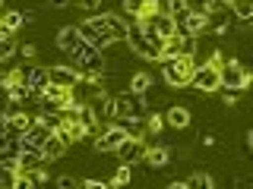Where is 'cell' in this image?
Segmentation results:
<instances>
[{"label":"cell","mask_w":253,"mask_h":189,"mask_svg":"<svg viewBox=\"0 0 253 189\" xmlns=\"http://www.w3.org/2000/svg\"><path fill=\"white\" fill-rule=\"evenodd\" d=\"M6 123H10V129H16V132H19V136H22V132H26L29 126L35 123V117H32L29 110H22V114H16V117H10V120H6Z\"/></svg>","instance_id":"obj_24"},{"label":"cell","mask_w":253,"mask_h":189,"mask_svg":"<svg viewBox=\"0 0 253 189\" xmlns=\"http://www.w3.org/2000/svg\"><path fill=\"white\" fill-rule=\"evenodd\" d=\"M0 6H3V0H0Z\"/></svg>","instance_id":"obj_39"},{"label":"cell","mask_w":253,"mask_h":189,"mask_svg":"<svg viewBox=\"0 0 253 189\" xmlns=\"http://www.w3.org/2000/svg\"><path fill=\"white\" fill-rule=\"evenodd\" d=\"M70 66H76L83 76H101L105 69V60H101V51H95L92 44H79L73 54H70Z\"/></svg>","instance_id":"obj_3"},{"label":"cell","mask_w":253,"mask_h":189,"mask_svg":"<svg viewBox=\"0 0 253 189\" xmlns=\"http://www.w3.org/2000/svg\"><path fill=\"white\" fill-rule=\"evenodd\" d=\"M16 47H19V44L13 41V35H10V38H0V60L13 57V54H16Z\"/></svg>","instance_id":"obj_29"},{"label":"cell","mask_w":253,"mask_h":189,"mask_svg":"<svg viewBox=\"0 0 253 189\" xmlns=\"http://www.w3.org/2000/svg\"><path fill=\"white\" fill-rule=\"evenodd\" d=\"M168 189H187V186H184V183H171Z\"/></svg>","instance_id":"obj_38"},{"label":"cell","mask_w":253,"mask_h":189,"mask_svg":"<svg viewBox=\"0 0 253 189\" xmlns=\"http://www.w3.org/2000/svg\"><path fill=\"white\" fill-rule=\"evenodd\" d=\"M79 79H83V73H79L76 66H47V85H54V89H70L73 92L79 85Z\"/></svg>","instance_id":"obj_7"},{"label":"cell","mask_w":253,"mask_h":189,"mask_svg":"<svg viewBox=\"0 0 253 189\" xmlns=\"http://www.w3.org/2000/svg\"><path fill=\"white\" fill-rule=\"evenodd\" d=\"M142 123H146V132H152V136H155V132H162L165 117H158V114H146V120H142Z\"/></svg>","instance_id":"obj_28"},{"label":"cell","mask_w":253,"mask_h":189,"mask_svg":"<svg viewBox=\"0 0 253 189\" xmlns=\"http://www.w3.org/2000/svg\"><path fill=\"white\" fill-rule=\"evenodd\" d=\"M124 13L133 19H142V16L162 13V6H158V0H124Z\"/></svg>","instance_id":"obj_11"},{"label":"cell","mask_w":253,"mask_h":189,"mask_svg":"<svg viewBox=\"0 0 253 189\" xmlns=\"http://www.w3.org/2000/svg\"><path fill=\"white\" fill-rule=\"evenodd\" d=\"M26 85H29L32 92H44L47 89V66H32V63H29Z\"/></svg>","instance_id":"obj_17"},{"label":"cell","mask_w":253,"mask_h":189,"mask_svg":"<svg viewBox=\"0 0 253 189\" xmlns=\"http://www.w3.org/2000/svg\"><path fill=\"white\" fill-rule=\"evenodd\" d=\"M79 38L85 44H92L95 51H105L108 44L126 41V19H121L117 13H98L92 19H85L83 26H76Z\"/></svg>","instance_id":"obj_1"},{"label":"cell","mask_w":253,"mask_h":189,"mask_svg":"<svg viewBox=\"0 0 253 189\" xmlns=\"http://www.w3.org/2000/svg\"><path fill=\"white\" fill-rule=\"evenodd\" d=\"M149 89H152V76H149V73H136L130 79V92L133 94H146Z\"/></svg>","instance_id":"obj_25"},{"label":"cell","mask_w":253,"mask_h":189,"mask_svg":"<svg viewBox=\"0 0 253 189\" xmlns=\"http://www.w3.org/2000/svg\"><path fill=\"white\" fill-rule=\"evenodd\" d=\"M57 189H76V180H73V177H67V173H63V177L57 180Z\"/></svg>","instance_id":"obj_32"},{"label":"cell","mask_w":253,"mask_h":189,"mask_svg":"<svg viewBox=\"0 0 253 189\" xmlns=\"http://www.w3.org/2000/svg\"><path fill=\"white\" fill-rule=\"evenodd\" d=\"M187 13H190V3H187V0H168V16L174 19V26H184Z\"/></svg>","instance_id":"obj_20"},{"label":"cell","mask_w":253,"mask_h":189,"mask_svg":"<svg viewBox=\"0 0 253 189\" xmlns=\"http://www.w3.org/2000/svg\"><path fill=\"white\" fill-rule=\"evenodd\" d=\"M13 167H16V173H35L38 167H44V158H42L38 148H22Z\"/></svg>","instance_id":"obj_10"},{"label":"cell","mask_w":253,"mask_h":189,"mask_svg":"<svg viewBox=\"0 0 253 189\" xmlns=\"http://www.w3.org/2000/svg\"><path fill=\"white\" fill-rule=\"evenodd\" d=\"M76 6H83V10H98L101 0H76Z\"/></svg>","instance_id":"obj_34"},{"label":"cell","mask_w":253,"mask_h":189,"mask_svg":"<svg viewBox=\"0 0 253 189\" xmlns=\"http://www.w3.org/2000/svg\"><path fill=\"white\" fill-rule=\"evenodd\" d=\"M38 152H42V158H44V161H54V158H60L63 152H67V145H63V142H60V139L51 132V136L44 139V145L38 148Z\"/></svg>","instance_id":"obj_18"},{"label":"cell","mask_w":253,"mask_h":189,"mask_svg":"<svg viewBox=\"0 0 253 189\" xmlns=\"http://www.w3.org/2000/svg\"><path fill=\"white\" fill-rule=\"evenodd\" d=\"M79 44H83V38H79L76 26H67V29H60V32H57V47H60L63 54H73Z\"/></svg>","instance_id":"obj_15"},{"label":"cell","mask_w":253,"mask_h":189,"mask_svg":"<svg viewBox=\"0 0 253 189\" xmlns=\"http://www.w3.org/2000/svg\"><path fill=\"white\" fill-rule=\"evenodd\" d=\"M47 136H51V132H47L42 123H32L29 129H26V132L19 136V145H22V148H42Z\"/></svg>","instance_id":"obj_12"},{"label":"cell","mask_w":253,"mask_h":189,"mask_svg":"<svg viewBox=\"0 0 253 189\" xmlns=\"http://www.w3.org/2000/svg\"><path fill=\"white\" fill-rule=\"evenodd\" d=\"M124 139H126V132L121 129V126H117V123H108V126H105V132L95 139V148H98V152H114V148L121 145Z\"/></svg>","instance_id":"obj_9"},{"label":"cell","mask_w":253,"mask_h":189,"mask_svg":"<svg viewBox=\"0 0 253 189\" xmlns=\"http://www.w3.org/2000/svg\"><path fill=\"white\" fill-rule=\"evenodd\" d=\"M190 85H193L200 94H212L221 89L218 82V66H212V63H203V66L193 69V76H190Z\"/></svg>","instance_id":"obj_6"},{"label":"cell","mask_w":253,"mask_h":189,"mask_svg":"<svg viewBox=\"0 0 253 189\" xmlns=\"http://www.w3.org/2000/svg\"><path fill=\"white\" fill-rule=\"evenodd\" d=\"M22 22H32V13H22V10H6V13H0V29H3L6 35H13V32L19 29Z\"/></svg>","instance_id":"obj_14"},{"label":"cell","mask_w":253,"mask_h":189,"mask_svg":"<svg viewBox=\"0 0 253 189\" xmlns=\"http://www.w3.org/2000/svg\"><path fill=\"white\" fill-rule=\"evenodd\" d=\"M79 189H111V186L101 183V180H83V183H79Z\"/></svg>","instance_id":"obj_31"},{"label":"cell","mask_w":253,"mask_h":189,"mask_svg":"<svg viewBox=\"0 0 253 189\" xmlns=\"http://www.w3.org/2000/svg\"><path fill=\"white\" fill-rule=\"evenodd\" d=\"M142 110H146V101H142V94L121 92V94H111V98H108L111 123H117V120H133V117H142Z\"/></svg>","instance_id":"obj_2"},{"label":"cell","mask_w":253,"mask_h":189,"mask_svg":"<svg viewBox=\"0 0 253 189\" xmlns=\"http://www.w3.org/2000/svg\"><path fill=\"white\" fill-rule=\"evenodd\" d=\"M133 180V164H121L114 173V180H111V186H126Z\"/></svg>","instance_id":"obj_26"},{"label":"cell","mask_w":253,"mask_h":189,"mask_svg":"<svg viewBox=\"0 0 253 189\" xmlns=\"http://www.w3.org/2000/svg\"><path fill=\"white\" fill-rule=\"evenodd\" d=\"M13 189H35V180L29 177V173H16V183Z\"/></svg>","instance_id":"obj_30"},{"label":"cell","mask_w":253,"mask_h":189,"mask_svg":"<svg viewBox=\"0 0 253 189\" xmlns=\"http://www.w3.org/2000/svg\"><path fill=\"white\" fill-rule=\"evenodd\" d=\"M193 69H196L193 57H174V60H165L162 76H165V82H168V85L180 89V85H190V76H193Z\"/></svg>","instance_id":"obj_4"},{"label":"cell","mask_w":253,"mask_h":189,"mask_svg":"<svg viewBox=\"0 0 253 189\" xmlns=\"http://www.w3.org/2000/svg\"><path fill=\"white\" fill-rule=\"evenodd\" d=\"M35 123H42L47 132H57L63 126V114H47V110H42V114L35 117Z\"/></svg>","instance_id":"obj_21"},{"label":"cell","mask_w":253,"mask_h":189,"mask_svg":"<svg viewBox=\"0 0 253 189\" xmlns=\"http://www.w3.org/2000/svg\"><path fill=\"white\" fill-rule=\"evenodd\" d=\"M142 161L149 164V167H165V164L171 161V152L165 145H146V155H142Z\"/></svg>","instance_id":"obj_16"},{"label":"cell","mask_w":253,"mask_h":189,"mask_svg":"<svg viewBox=\"0 0 253 189\" xmlns=\"http://www.w3.org/2000/svg\"><path fill=\"white\" fill-rule=\"evenodd\" d=\"M187 189H215V180H212L209 177V173H203V170H196L193 173V177H190L187 180V183H184Z\"/></svg>","instance_id":"obj_22"},{"label":"cell","mask_w":253,"mask_h":189,"mask_svg":"<svg viewBox=\"0 0 253 189\" xmlns=\"http://www.w3.org/2000/svg\"><path fill=\"white\" fill-rule=\"evenodd\" d=\"M237 189H253V186H250V180L244 177V180H237Z\"/></svg>","instance_id":"obj_36"},{"label":"cell","mask_w":253,"mask_h":189,"mask_svg":"<svg viewBox=\"0 0 253 189\" xmlns=\"http://www.w3.org/2000/svg\"><path fill=\"white\" fill-rule=\"evenodd\" d=\"M184 29H187L190 38L200 35V32H206V29H209V13H206V10H190L187 19H184Z\"/></svg>","instance_id":"obj_13"},{"label":"cell","mask_w":253,"mask_h":189,"mask_svg":"<svg viewBox=\"0 0 253 189\" xmlns=\"http://www.w3.org/2000/svg\"><path fill=\"white\" fill-rule=\"evenodd\" d=\"M67 3H73V0H51V6H67Z\"/></svg>","instance_id":"obj_37"},{"label":"cell","mask_w":253,"mask_h":189,"mask_svg":"<svg viewBox=\"0 0 253 189\" xmlns=\"http://www.w3.org/2000/svg\"><path fill=\"white\" fill-rule=\"evenodd\" d=\"M165 123L174 126V129H187L190 126V110L187 107H171L168 114H165Z\"/></svg>","instance_id":"obj_19"},{"label":"cell","mask_w":253,"mask_h":189,"mask_svg":"<svg viewBox=\"0 0 253 189\" xmlns=\"http://www.w3.org/2000/svg\"><path fill=\"white\" fill-rule=\"evenodd\" d=\"M16 51H19V54H22L26 60H32V57H35V44H19Z\"/></svg>","instance_id":"obj_33"},{"label":"cell","mask_w":253,"mask_h":189,"mask_svg":"<svg viewBox=\"0 0 253 189\" xmlns=\"http://www.w3.org/2000/svg\"><path fill=\"white\" fill-rule=\"evenodd\" d=\"M114 155L121 158V164H136V161H142V155H146V142L142 139H130L126 136L121 145L114 148Z\"/></svg>","instance_id":"obj_8"},{"label":"cell","mask_w":253,"mask_h":189,"mask_svg":"<svg viewBox=\"0 0 253 189\" xmlns=\"http://www.w3.org/2000/svg\"><path fill=\"white\" fill-rule=\"evenodd\" d=\"M228 10H234V16L241 22H250V16H253V0H231V6Z\"/></svg>","instance_id":"obj_23"},{"label":"cell","mask_w":253,"mask_h":189,"mask_svg":"<svg viewBox=\"0 0 253 189\" xmlns=\"http://www.w3.org/2000/svg\"><path fill=\"white\" fill-rule=\"evenodd\" d=\"M209 63H212V66H221V63H225V57H221V54L215 51V54H212V57H209Z\"/></svg>","instance_id":"obj_35"},{"label":"cell","mask_w":253,"mask_h":189,"mask_svg":"<svg viewBox=\"0 0 253 189\" xmlns=\"http://www.w3.org/2000/svg\"><path fill=\"white\" fill-rule=\"evenodd\" d=\"M218 82L225 92H244L250 85V69H244L237 60H228L218 66Z\"/></svg>","instance_id":"obj_5"},{"label":"cell","mask_w":253,"mask_h":189,"mask_svg":"<svg viewBox=\"0 0 253 189\" xmlns=\"http://www.w3.org/2000/svg\"><path fill=\"white\" fill-rule=\"evenodd\" d=\"M16 183V167L13 164H0V189H13Z\"/></svg>","instance_id":"obj_27"}]
</instances>
